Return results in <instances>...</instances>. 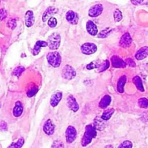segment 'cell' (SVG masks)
Returning a JSON list of instances; mask_svg holds the SVG:
<instances>
[{"label":"cell","mask_w":148,"mask_h":148,"mask_svg":"<svg viewBox=\"0 0 148 148\" xmlns=\"http://www.w3.org/2000/svg\"><path fill=\"white\" fill-rule=\"evenodd\" d=\"M97 136V132L95 127L91 124L87 125L85 127V132L82 139V146L86 147L88 145L90 144L92 140L95 138Z\"/></svg>","instance_id":"6da1fadb"},{"label":"cell","mask_w":148,"mask_h":148,"mask_svg":"<svg viewBox=\"0 0 148 148\" xmlns=\"http://www.w3.org/2000/svg\"><path fill=\"white\" fill-rule=\"evenodd\" d=\"M47 61L49 64L54 68H57L62 63V56L57 51L49 52L46 56Z\"/></svg>","instance_id":"7a4b0ae2"},{"label":"cell","mask_w":148,"mask_h":148,"mask_svg":"<svg viewBox=\"0 0 148 148\" xmlns=\"http://www.w3.org/2000/svg\"><path fill=\"white\" fill-rule=\"evenodd\" d=\"M47 44L49 49L51 50H56L59 49L61 43V36L59 33H52L47 40Z\"/></svg>","instance_id":"3957f363"},{"label":"cell","mask_w":148,"mask_h":148,"mask_svg":"<svg viewBox=\"0 0 148 148\" xmlns=\"http://www.w3.org/2000/svg\"><path fill=\"white\" fill-rule=\"evenodd\" d=\"M77 73L75 69L70 65H65L62 72V76L64 79L70 80L75 77Z\"/></svg>","instance_id":"277c9868"},{"label":"cell","mask_w":148,"mask_h":148,"mask_svg":"<svg viewBox=\"0 0 148 148\" xmlns=\"http://www.w3.org/2000/svg\"><path fill=\"white\" fill-rule=\"evenodd\" d=\"M98 47L93 43H85L81 46V51L85 55H91L97 51Z\"/></svg>","instance_id":"5b68a950"},{"label":"cell","mask_w":148,"mask_h":148,"mask_svg":"<svg viewBox=\"0 0 148 148\" xmlns=\"http://www.w3.org/2000/svg\"><path fill=\"white\" fill-rule=\"evenodd\" d=\"M65 136H66V143L70 144L72 143L75 140L77 137V130L72 126H69L66 128V132H65Z\"/></svg>","instance_id":"8992f818"},{"label":"cell","mask_w":148,"mask_h":148,"mask_svg":"<svg viewBox=\"0 0 148 148\" xmlns=\"http://www.w3.org/2000/svg\"><path fill=\"white\" fill-rule=\"evenodd\" d=\"M103 10V7L101 4H97L92 6L88 12V14L91 17H96L101 15Z\"/></svg>","instance_id":"52a82bcc"},{"label":"cell","mask_w":148,"mask_h":148,"mask_svg":"<svg viewBox=\"0 0 148 148\" xmlns=\"http://www.w3.org/2000/svg\"><path fill=\"white\" fill-rule=\"evenodd\" d=\"M132 43V38L131 36L129 33H126L121 36L119 41V45L124 49H127L131 46Z\"/></svg>","instance_id":"ba28073f"},{"label":"cell","mask_w":148,"mask_h":148,"mask_svg":"<svg viewBox=\"0 0 148 148\" xmlns=\"http://www.w3.org/2000/svg\"><path fill=\"white\" fill-rule=\"evenodd\" d=\"M66 106L71 111L77 112L79 110V105L77 102L76 99L72 95H69L66 99Z\"/></svg>","instance_id":"9c48e42d"},{"label":"cell","mask_w":148,"mask_h":148,"mask_svg":"<svg viewBox=\"0 0 148 148\" xmlns=\"http://www.w3.org/2000/svg\"><path fill=\"white\" fill-rule=\"evenodd\" d=\"M43 132L46 133L47 135H52L54 133L55 131V125L51 119H48L45 122L43 127Z\"/></svg>","instance_id":"30bf717a"},{"label":"cell","mask_w":148,"mask_h":148,"mask_svg":"<svg viewBox=\"0 0 148 148\" xmlns=\"http://www.w3.org/2000/svg\"><path fill=\"white\" fill-rule=\"evenodd\" d=\"M66 20L72 25H76L79 20V16L72 10H69L66 13Z\"/></svg>","instance_id":"8fae6325"},{"label":"cell","mask_w":148,"mask_h":148,"mask_svg":"<svg viewBox=\"0 0 148 148\" xmlns=\"http://www.w3.org/2000/svg\"><path fill=\"white\" fill-rule=\"evenodd\" d=\"M112 66L115 68H125L127 66V64L123 59L119 57L118 56H114L111 59Z\"/></svg>","instance_id":"7c38bea8"},{"label":"cell","mask_w":148,"mask_h":148,"mask_svg":"<svg viewBox=\"0 0 148 148\" xmlns=\"http://www.w3.org/2000/svg\"><path fill=\"white\" fill-rule=\"evenodd\" d=\"M25 22L26 27H30L33 25L35 23V17L33 11L28 10L26 12L25 15Z\"/></svg>","instance_id":"4fadbf2b"},{"label":"cell","mask_w":148,"mask_h":148,"mask_svg":"<svg viewBox=\"0 0 148 148\" xmlns=\"http://www.w3.org/2000/svg\"><path fill=\"white\" fill-rule=\"evenodd\" d=\"M86 29L88 33L92 36H96L98 33V30L96 25H95L93 22L91 21V20H89V21H88V23H87Z\"/></svg>","instance_id":"5bb4252c"},{"label":"cell","mask_w":148,"mask_h":148,"mask_svg":"<svg viewBox=\"0 0 148 148\" xmlns=\"http://www.w3.org/2000/svg\"><path fill=\"white\" fill-rule=\"evenodd\" d=\"M46 46H48L47 42L43 41V40H38V41L36 42V44H35L34 48H33V49L32 50V53H33L34 56H37V55L40 53V49H41L42 47H46Z\"/></svg>","instance_id":"9a60e30c"},{"label":"cell","mask_w":148,"mask_h":148,"mask_svg":"<svg viewBox=\"0 0 148 148\" xmlns=\"http://www.w3.org/2000/svg\"><path fill=\"white\" fill-rule=\"evenodd\" d=\"M62 92H57L56 93L53 94L51 96L50 100V103L52 107H56L57 106L59 103L62 98Z\"/></svg>","instance_id":"2e32d148"},{"label":"cell","mask_w":148,"mask_h":148,"mask_svg":"<svg viewBox=\"0 0 148 148\" xmlns=\"http://www.w3.org/2000/svg\"><path fill=\"white\" fill-rule=\"evenodd\" d=\"M23 112V106L20 101H17L15 103L14 108H13V115L14 117H20Z\"/></svg>","instance_id":"e0dca14e"},{"label":"cell","mask_w":148,"mask_h":148,"mask_svg":"<svg viewBox=\"0 0 148 148\" xmlns=\"http://www.w3.org/2000/svg\"><path fill=\"white\" fill-rule=\"evenodd\" d=\"M57 12V10L56 8L53 7H49L46 11L44 12L43 14V17H42V20H43V22L47 21L48 19L50 18L52 15H53L54 13H56Z\"/></svg>","instance_id":"ac0fdd59"},{"label":"cell","mask_w":148,"mask_h":148,"mask_svg":"<svg viewBox=\"0 0 148 148\" xmlns=\"http://www.w3.org/2000/svg\"><path fill=\"white\" fill-rule=\"evenodd\" d=\"M147 47L145 46V47L141 48L135 54V58L137 60H143V59H145L147 56Z\"/></svg>","instance_id":"d6986e66"},{"label":"cell","mask_w":148,"mask_h":148,"mask_svg":"<svg viewBox=\"0 0 148 148\" xmlns=\"http://www.w3.org/2000/svg\"><path fill=\"white\" fill-rule=\"evenodd\" d=\"M127 77L125 75H123L119 78L117 83V90L120 93H122L124 91V85H125L126 82H127Z\"/></svg>","instance_id":"ffe728a7"},{"label":"cell","mask_w":148,"mask_h":148,"mask_svg":"<svg viewBox=\"0 0 148 148\" xmlns=\"http://www.w3.org/2000/svg\"><path fill=\"white\" fill-rule=\"evenodd\" d=\"M111 102V97L109 95H106L99 103V107L101 108H106Z\"/></svg>","instance_id":"44dd1931"},{"label":"cell","mask_w":148,"mask_h":148,"mask_svg":"<svg viewBox=\"0 0 148 148\" xmlns=\"http://www.w3.org/2000/svg\"><path fill=\"white\" fill-rule=\"evenodd\" d=\"M133 82L135 85L136 88L139 90L141 92H144L145 88L143 87V81H142V79L139 76H135L134 78H133Z\"/></svg>","instance_id":"7402d4cb"},{"label":"cell","mask_w":148,"mask_h":148,"mask_svg":"<svg viewBox=\"0 0 148 148\" xmlns=\"http://www.w3.org/2000/svg\"><path fill=\"white\" fill-rule=\"evenodd\" d=\"M110 66V62L109 61L105 60L104 62H103L102 63H100L98 64H97V67L98 69V72H103V71L106 70L107 69H108Z\"/></svg>","instance_id":"603a6c76"},{"label":"cell","mask_w":148,"mask_h":148,"mask_svg":"<svg viewBox=\"0 0 148 148\" xmlns=\"http://www.w3.org/2000/svg\"><path fill=\"white\" fill-rule=\"evenodd\" d=\"M114 114V109L111 108V109H108L107 111H104L103 115L101 116V119L104 121H108L111 119V117L112 116L113 114Z\"/></svg>","instance_id":"cb8c5ba5"},{"label":"cell","mask_w":148,"mask_h":148,"mask_svg":"<svg viewBox=\"0 0 148 148\" xmlns=\"http://www.w3.org/2000/svg\"><path fill=\"white\" fill-rule=\"evenodd\" d=\"M111 31H112V29L111 28H106L103 30H101L98 34H97L96 36H98V38H106L108 37L110 34H111Z\"/></svg>","instance_id":"d4e9b609"},{"label":"cell","mask_w":148,"mask_h":148,"mask_svg":"<svg viewBox=\"0 0 148 148\" xmlns=\"http://www.w3.org/2000/svg\"><path fill=\"white\" fill-rule=\"evenodd\" d=\"M24 70H25V68L23 67V66H17V67H16L15 69L13 70L12 75H14V76H16L17 77H19L22 75V73L24 72Z\"/></svg>","instance_id":"484cf974"},{"label":"cell","mask_w":148,"mask_h":148,"mask_svg":"<svg viewBox=\"0 0 148 148\" xmlns=\"http://www.w3.org/2000/svg\"><path fill=\"white\" fill-rule=\"evenodd\" d=\"M114 17L116 22H120L122 20V12H121L119 9H116V10H115V12H114Z\"/></svg>","instance_id":"4316f807"},{"label":"cell","mask_w":148,"mask_h":148,"mask_svg":"<svg viewBox=\"0 0 148 148\" xmlns=\"http://www.w3.org/2000/svg\"><path fill=\"white\" fill-rule=\"evenodd\" d=\"M24 145V138L23 137H20L16 143H13L12 145L10 146V147H14V148H20L23 147Z\"/></svg>","instance_id":"83f0119b"},{"label":"cell","mask_w":148,"mask_h":148,"mask_svg":"<svg viewBox=\"0 0 148 148\" xmlns=\"http://www.w3.org/2000/svg\"><path fill=\"white\" fill-rule=\"evenodd\" d=\"M139 106L142 108H147V99L146 98H141L138 101Z\"/></svg>","instance_id":"f1b7e54d"},{"label":"cell","mask_w":148,"mask_h":148,"mask_svg":"<svg viewBox=\"0 0 148 148\" xmlns=\"http://www.w3.org/2000/svg\"><path fill=\"white\" fill-rule=\"evenodd\" d=\"M38 88L37 87H34V88H30L29 90L27 91V95L29 98H31V97H33L34 95H36V94L38 92Z\"/></svg>","instance_id":"f546056e"},{"label":"cell","mask_w":148,"mask_h":148,"mask_svg":"<svg viewBox=\"0 0 148 148\" xmlns=\"http://www.w3.org/2000/svg\"><path fill=\"white\" fill-rule=\"evenodd\" d=\"M103 121L104 120H103L102 119H99L98 118L95 119V122H94V124H95V125L93 126L95 128V130H99V127H101V126L103 128V125H105V124H103Z\"/></svg>","instance_id":"4dcf8cb0"},{"label":"cell","mask_w":148,"mask_h":148,"mask_svg":"<svg viewBox=\"0 0 148 148\" xmlns=\"http://www.w3.org/2000/svg\"><path fill=\"white\" fill-rule=\"evenodd\" d=\"M48 25H49V27H55L56 26V25H57V20L55 17H51L49 19V21H48Z\"/></svg>","instance_id":"1f68e13d"},{"label":"cell","mask_w":148,"mask_h":148,"mask_svg":"<svg viewBox=\"0 0 148 148\" xmlns=\"http://www.w3.org/2000/svg\"><path fill=\"white\" fill-rule=\"evenodd\" d=\"M7 25L9 28L12 29V30H14L16 27V26H17V22H16V20L14 19H11V20H10L7 22Z\"/></svg>","instance_id":"d6a6232c"},{"label":"cell","mask_w":148,"mask_h":148,"mask_svg":"<svg viewBox=\"0 0 148 148\" xmlns=\"http://www.w3.org/2000/svg\"><path fill=\"white\" fill-rule=\"evenodd\" d=\"M133 145L132 143V142L128 141V140H126V141L123 142L121 145H119V148H122V147H127V148H132V147Z\"/></svg>","instance_id":"836d02e7"},{"label":"cell","mask_w":148,"mask_h":148,"mask_svg":"<svg viewBox=\"0 0 148 148\" xmlns=\"http://www.w3.org/2000/svg\"><path fill=\"white\" fill-rule=\"evenodd\" d=\"M125 62L127 64V65H129V66H132V67H135L136 66V64L134 63V60L132 59H131V58H128V59H126Z\"/></svg>","instance_id":"e575fe53"},{"label":"cell","mask_w":148,"mask_h":148,"mask_svg":"<svg viewBox=\"0 0 148 148\" xmlns=\"http://www.w3.org/2000/svg\"><path fill=\"white\" fill-rule=\"evenodd\" d=\"M64 145L63 143L61 141H59V140H56V141L53 142V145H51V147H64Z\"/></svg>","instance_id":"d590c367"},{"label":"cell","mask_w":148,"mask_h":148,"mask_svg":"<svg viewBox=\"0 0 148 148\" xmlns=\"http://www.w3.org/2000/svg\"><path fill=\"white\" fill-rule=\"evenodd\" d=\"M7 11L4 9L0 10V20H3L7 17Z\"/></svg>","instance_id":"8d00e7d4"},{"label":"cell","mask_w":148,"mask_h":148,"mask_svg":"<svg viewBox=\"0 0 148 148\" xmlns=\"http://www.w3.org/2000/svg\"><path fill=\"white\" fill-rule=\"evenodd\" d=\"M97 67V64L95 63V62H91V63L88 64V65H87L86 68L88 69V70H90V69H95V68Z\"/></svg>","instance_id":"74e56055"},{"label":"cell","mask_w":148,"mask_h":148,"mask_svg":"<svg viewBox=\"0 0 148 148\" xmlns=\"http://www.w3.org/2000/svg\"><path fill=\"white\" fill-rule=\"evenodd\" d=\"M143 1H144V0H131L132 3L133 4H134V5H138V4H142Z\"/></svg>","instance_id":"f35d334b"},{"label":"cell","mask_w":148,"mask_h":148,"mask_svg":"<svg viewBox=\"0 0 148 148\" xmlns=\"http://www.w3.org/2000/svg\"><path fill=\"white\" fill-rule=\"evenodd\" d=\"M1 104L0 103V108H1Z\"/></svg>","instance_id":"ab89813d"}]
</instances>
